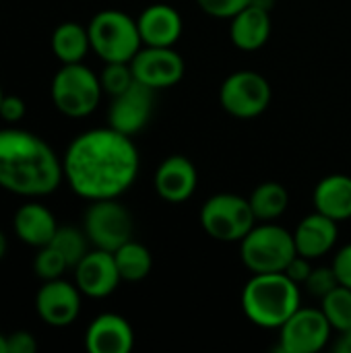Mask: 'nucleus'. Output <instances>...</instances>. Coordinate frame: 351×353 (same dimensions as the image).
Segmentation results:
<instances>
[{
	"mask_svg": "<svg viewBox=\"0 0 351 353\" xmlns=\"http://www.w3.org/2000/svg\"><path fill=\"white\" fill-rule=\"evenodd\" d=\"M139 168L141 157L132 137L112 126L81 132L62 157L64 180L89 203L122 196L134 184Z\"/></svg>",
	"mask_w": 351,
	"mask_h": 353,
	"instance_id": "nucleus-1",
	"label": "nucleus"
},
{
	"mask_svg": "<svg viewBox=\"0 0 351 353\" xmlns=\"http://www.w3.org/2000/svg\"><path fill=\"white\" fill-rule=\"evenodd\" d=\"M64 180L62 159L33 132L0 130V186L19 196L52 194Z\"/></svg>",
	"mask_w": 351,
	"mask_h": 353,
	"instance_id": "nucleus-2",
	"label": "nucleus"
},
{
	"mask_svg": "<svg viewBox=\"0 0 351 353\" xmlns=\"http://www.w3.org/2000/svg\"><path fill=\"white\" fill-rule=\"evenodd\" d=\"M300 285L285 273H252L242 290V310L261 329H281L302 306Z\"/></svg>",
	"mask_w": 351,
	"mask_h": 353,
	"instance_id": "nucleus-3",
	"label": "nucleus"
},
{
	"mask_svg": "<svg viewBox=\"0 0 351 353\" xmlns=\"http://www.w3.org/2000/svg\"><path fill=\"white\" fill-rule=\"evenodd\" d=\"M296 254L294 234L273 221L257 223L240 240V259L250 273H283Z\"/></svg>",
	"mask_w": 351,
	"mask_h": 353,
	"instance_id": "nucleus-4",
	"label": "nucleus"
},
{
	"mask_svg": "<svg viewBox=\"0 0 351 353\" xmlns=\"http://www.w3.org/2000/svg\"><path fill=\"white\" fill-rule=\"evenodd\" d=\"M87 31L91 50L103 62H130L143 48L137 19L116 8L99 10L89 21Z\"/></svg>",
	"mask_w": 351,
	"mask_h": 353,
	"instance_id": "nucleus-5",
	"label": "nucleus"
},
{
	"mask_svg": "<svg viewBox=\"0 0 351 353\" xmlns=\"http://www.w3.org/2000/svg\"><path fill=\"white\" fill-rule=\"evenodd\" d=\"M50 95L60 114L68 118H85L97 110L103 89L99 74H95L83 62H77L62 64L52 79Z\"/></svg>",
	"mask_w": 351,
	"mask_h": 353,
	"instance_id": "nucleus-6",
	"label": "nucleus"
},
{
	"mask_svg": "<svg viewBox=\"0 0 351 353\" xmlns=\"http://www.w3.org/2000/svg\"><path fill=\"white\" fill-rule=\"evenodd\" d=\"M201 228L217 242H238L259 223L248 199L232 192L209 196L199 213Z\"/></svg>",
	"mask_w": 351,
	"mask_h": 353,
	"instance_id": "nucleus-7",
	"label": "nucleus"
},
{
	"mask_svg": "<svg viewBox=\"0 0 351 353\" xmlns=\"http://www.w3.org/2000/svg\"><path fill=\"white\" fill-rule=\"evenodd\" d=\"M83 230L93 244L108 252H116L122 244L132 240L134 221L130 211L118 203V199L91 201L83 217Z\"/></svg>",
	"mask_w": 351,
	"mask_h": 353,
	"instance_id": "nucleus-8",
	"label": "nucleus"
},
{
	"mask_svg": "<svg viewBox=\"0 0 351 353\" xmlns=\"http://www.w3.org/2000/svg\"><path fill=\"white\" fill-rule=\"evenodd\" d=\"M271 97V83L257 70H236L225 77L219 89V101L223 110L240 120H250L267 112Z\"/></svg>",
	"mask_w": 351,
	"mask_h": 353,
	"instance_id": "nucleus-9",
	"label": "nucleus"
},
{
	"mask_svg": "<svg viewBox=\"0 0 351 353\" xmlns=\"http://www.w3.org/2000/svg\"><path fill=\"white\" fill-rule=\"evenodd\" d=\"M333 327L321 308H298L279 329V350L285 353H317L331 341Z\"/></svg>",
	"mask_w": 351,
	"mask_h": 353,
	"instance_id": "nucleus-10",
	"label": "nucleus"
},
{
	"mask_svg": "<svg viewBox=\"0 0 351 353\" xmlns=\"http://www.w3.org/2000/svg\"><path fill=\"white\" fill-rule=\"evenodd\" d=\"M134 81L159 91L178 85L184 79V58L174 48L143 46L130 60Z\"/></svg>",
	"mask_w": 351,
	"mask_h": 353,
	"instance_id": "nucleus-11",
	"label": "nucleus"
},
{
	"mask_svg": "<svg viewBox=\"0 0 351 353\" xmlns=\"http://www.w3.org/2000/svg\"><path fill=\"white\" fill-rule=\"evenodd\" d=\"M155 108V89L134 81L126 91L112 97L108 112V126L122 134H139L151 120Z\"/></svg>",
	"mask_w": 351,
	"mask_h": 353,
	"instance_id": "nucleus-12",
	"label": "nucleus"
},
{
	"mask_svg": "<svg viewBox=\"0 0 351 353\" xmlns=\"http://www.w3.org/2000/svg\"><path fill=\"white\" fill-rule=\"evenodd\" d=\"M122 277L114 252L93 248L74 265V283L83 296L101 300L116 292Z\"/></svg>",
	"mask_w": 351,
	"mask_h": 353,
	"instance_id": "nucleus-13",
	"label": "nucleus"
},
{
	"mask_svg": "<svg viewBox=\"0 0 351 353\" xmlns=\"http://www.w3.org/2000/svg\"><path fill=\"white\" fill-rule=\"evenodd\" d=\"M81 296L77 283H68L62 277L43 281L35 296V310L46 325L62 329L77 321L81 312Z\"/></svg>",
	"mask_w": 351,
	"mask_h": 353,
	"instance_id": "nucleus-14",
	"label": "nucleus"
},
{
	"mask_svg": "<svg viewBox=\"0 0 351 353\" xmlns=\"http://www.w3.org/2000/svg\"><path fill=\"white\" fill-rule=\"evenodd\" d=\"M199 186V172L186 155H170L155 170V190L168 203L188 201Z\"/></svg>",
	"mask_w": 351,
	"mask_h": 353,
	"instance_id": "nucleus-15",
	"label": "nucleus"
},
{
	"mask_svg": "<svg viewBox=\"0 0 351 353\" xmlns=\"http://www.w3.org/2000/svg\"><path fill=\"white\" fill-rule=\"evenodd\" d=\"M134 345V331L130 323L114 312H103L91 321L85 333V347L89 353H128Z\"/></svg>",
	"mask_w": 351,
	"mask_h": 353,
	"instance_id": "nucleus-16",
	"label": "nucleus"
},
{
	"mask_svg": "<svg viewBox=\"0 0 351 353\" xmlns=\"http://www.w3.org/2000/svg\"><path fill=\"white\" fill-rule=\"evenodd\" d=\"M137 25L143 46H157V48H174L184 31L182 14L172 4H163V2L149 4L139 14Z\"/></svg>",
	"mask_w": 351,
	"mask_h": 353,
	"instance_id": "nucleus-17",
	"label": "nucleus"
},
{
	"mask_svg": "<svg viewBox=\"0 0 351 353\" xmlns=\"http://www.w3.org/2000/svg\"><path fill=\"white\" fill-rule=\"evenodd\" d=\"M271 37V10L250 2L230 19V39L242 52L261 50Z\"/></svg>",
	"mask_w": 351,
	"mask_h": 353,
	"instance_id": "nucleus-18",
	"label": "nucleus"
},
{
	"mask_svg": "<svg viewBox=\"0 0 351 353\" xmlns=\"http://www.w3.org/2000/svg\"><path fill=\"white\" fill-rule=\"evenodd\" d=\"M337 238H339L337 221L319 211L306 215L294 230L296 250L312 261L329 254L337 244Z\"/></svg>",
	"mask_w": 351,
	"mask_h": 353,
	"instance_id": "nucleus-19",
	"label": "nucleus"
},
{
	"mask_svg": "<svg viewBox=\"0 0 351 353\" xmlns=\"http://www.w3.org/2000/svg\"><path fill=\"white\" fill-rule=\"evenodd\" d=\"M12 230L23 244L41 248L52 242L58 230V223L48 207L39 203H27L17 209L14 219H12Z\"/></svg>",
	"mask_w": 351,
	"mask_h": 353,
	"instance_id": "nucleus-20",
	"label": "nucleus"
},
{
	"mask_svg": "<svg viewBox=\"0 0 351 353\" xmlns=\"http://www.w3.org/2000/svg\"><path fill=\"white\" fill-rule=\"evenodd\" d=\"M314 211L339 221L351 217V178L345 174L325 176L312 192Z\"/></svg>",
	"mask_w": 351,
	"mask_h": 353,
	"instance_id": "nucleus-21",
	"label": "nucleus"
},
{
	"mask_svg": "<svg viewBox=\"0 0 351 353\" xmlns=\"http://www.w3.org/2000/svg\"><path fill=\"white\" fill-rule=\"evenodd\" d=\"M89 50H91V39H89L87 27H83L74 21H66L54 29L52 52L62 64L83 62Z\"/></svg>",
	"mask_w": 351,
	"mask_h": 353,
	"instance_id": "nucleus-22",
	"label": "nucleus"
},
{
	"mask_svg": "<svg viewBox=\"0 0 351 353\" xmlns=\"http://www.w3.org/2000/svg\"><path fill=\"white\" fill-rule=\"evenodd\" d=\"M257 221H275L279 219L290 205L288 188L279 182H263L248 196Z\"/></svg>",
	"mask_w": 351,
	"mask_h": 353,
	"instance_id": "nucleus-23",
	"label": "nucleus"
},
{
	"mask_svg": "<svg viewBox=\"0 0 351 353\" xmlns=\"http://www.w3.org/2000/svg\"><path fill=\"white\" fill-rule=\"evenodd\" d=\"M114 259L122 281H143L145 277H149L153 269L151 250L137 240H128L126 244H122L114 252Z\"/></svg>",
	"mask_w": 351,
	"mask_h": 353,
	"instance_id": "nucleus-24",
	"label": "nucleus"
},
{
	"mask_svg": "<svg viewBox=\"0 0 351 353\" xmlns=\"http://www.w3.org/2000/svg\"><path fill=\"white\" fill-rule=\"evenodd\" d=\"M321 310L327 316L333 331L341 333L351 329V290L345 285H337L321 300Z\"/></svg>",
	"mask_w": 351,
	"mask_h": 353,
	"instance_id": "nucleus-25",
	"label": "nucleus"
},
{
	"mask_svg": "<svg viewBox=\"0 0 351 353\" xmlns=\"http://www.w3.org/2000/svg\"><path fill=\"white\" fill-rule=\"evenodd\" d=\"M54 248H58L62 252V256L66 259V263L70 265V269H74V265L89 252V238L85 234V230H77L70 225H58L52 242Z\"/></svg>",
	"mask_w": 351,
	"mask_h": 353,
	"instance_id": "nucleus-26",
	"label": "nucleus"
},
{
	"mask_svg": "<svg viewBox=\"0 0 351 353\" xmlns=\"http://www.w3.org/2000/svg\"><path fill=\"white\" fill-rule=\"evenodd\" d=\"M68 269H70V265L66 263V259L62 256V252L58 248H54L52 244L37 248V254L33 261V271L39 279H43V281L60 279Z\"/></svg>",
	"mask_w": 351,
	"mask_h": 353,
	"instance_id": "nucleus-27",
	"label": "nucleus"
},
{
	"mask_svg": "<svg viewBox=\"0 0 351 353\" xmlns=\"http://www.w3.org/2000/svg\"><path fill=\"white\" fill-rule=\"evenodd\" d=\"M99 81H101L103 93H108L110 97L120 95L134 83L130 62H106V66L99 74Z\"/></svg>",
	"mask_w": 351,
	"mask_h": 353,
	"instance_id": "nucleus-28",
	"label": "nucleus"
},
{
	"mask_svg": "<svg viewBox=\"0 0 351 353\" xmlns=\"http://www.w3.org/2000/svg\"><path fill=\"white\" fill-rule=\"evenodd\" d=\"M337 285H339V279H337L333 267H317V269H312L310 277H308L306 283H304L306 292H308L310 296H314V298H321V300H323L329 292H333Z\"/></svg>",
	"mask_w": 351,
	"mask_h": 353,
	"instance_id": "nucleus-29",
	"label": "nucleus"
},
{
	"mask_svg": "<svg viewBox=\"0 0 351 353\" xmlns=\"http://www.w3.org/2000/svg\"><path fill=\"white\" fill-rule=\"evenodd\" d=\"M252 0H197L201 10L217 19H232L236 12L246 8Z\"/></svg>",
	"mask_w": 351,
	"mask_h": 353,
	"instance_id": "nucleus-30",
	"label": "nucleus"
},
{
	"mask_svg": "<svg viewBox=\"0 0 351 353\" xmlns=\"http://www.w3.org/2000/svg\"><path fill=\"white\" fill-rule=\"evenodd\" d=\"M312 259H308V256H304V254H296L290 263H288V267H285V275L294 281V283H298V285H304L306 283V279L310 277V273H312Z\"/></svg>",
	"mask_w": 351,
	"mask_h": 353,
	"instance_id": "nucleus-31",
	"label": "nucleus"
},
{
	"mask_svg": "<svg viewBox=\"0 0 351 353\" xmlns=\"http://www.w3.org/2000/svg\"><path fill=\"white\" fill-rule=\"evenodd\" d=\"M27 114V105L19 95H4L0 103V118L6 122H21Z\"/></svg>",
	"mask_w": 351,
	"mask_h": 353,
	"instance_id": "nucleus-32",
	"label": "nucleus"
},
{
	"mask_svg": "<svg viewBox=\"0 0 351 353\" xmlns=\"http://www.w3.org/2000/svg\"><path fill=\"white\" fill-rule=\"evenodd\" d=\"M37 352V341L27 331H14L6 335V353H33Z\"/></svg>",
	"mask_w": 351,
	"mask_h": 353,
	"instance_id": "nucleus-33",
	"label": "nucleus"
},
{
	"mask_svg": "<svg viewBox=\"0 0 351 353\" xmlns=\"http://www.w3.org/2000/svg\"><path fill=\"white\" fill-rule=\"evenodd\" d=\"M331 267H333V271H335V275L339 279V285H345V288L351 290V244L343 246L335 254Z\"/></svg>",
	"mask_w": 351,
	"mask_h": 353,
	"instance_id": "nucleus-34",
	"label": "nucleus"
},
{
	"mask_svg": "<svg viewBox=\"0 0 351 353\" xmlns=\"http://www.w3.org/2000/svg\"><path fill=\"white\" fill-rule=\"evenodd\" d=\"M333 352L337 353H351V329L341 331L337 341L333 343Z\"/></svg>",
	"mask_w": 351,
	"mask_h": 353,
	"instance_id": "nucleus-35",
	"label": "nucleus"
},
{
	"mask_svg": "<svg viewBox=\"0 0 351 353\" xmlns=\"http://www.w3.org/2000/svg\"><path fill=\"white\" fill-rule=\"evenodd\" d=\"M6 246H8V244H6V236H4L2 230H0V261H2V256L6 254Z\"/></svg>",
	"mask_w": 351,
	"mask_h": 353,
	"instance_id": "nucleus-36",
	"label": "nucleus"
},
{
	"mask_svg": "<svg viewBox=\"0 0 351 353\" xmlns=\"http://www.w3.org/2000/svg\"><path fill=\"white\" fill-rule=\"evenodd\" d=\"M0 353H6V335L0 333Z\"/></svg>",
	"mask_w": 351,
	"mask_h": 353,
	"instance_id": "nucleus-37",
	"label": "nucleus"
},
{
	"mask_svg": "<svg viewBox=\"0 0 351 353\" xmlns=\"http://www.w3.org/2000/svg\"><path fill=\"white\" fill-rule=\"evenodd\" d=\"M2 97H4V93H2V87H0V103H2Z\"/></svg>",
	"mask_w": 351,
	"mask_h": 353,
	"instance_id": "nucleus-38",
	"label": "nucleus"
}]
</instances>
